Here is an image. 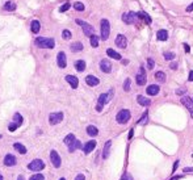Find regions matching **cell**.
<instances>
[{
    "mask_svg": "<svg viewBox=\"0 0 193 180\" xmlns=\"http://www.w3.org/2000/svg\"><path fill=\"white\" fill-rule=\"evenodd\" d=\"M133 133H134V130H133V129H131V130H130V133H129V139H130V138H131V137H133Z\"/></svg>",
    "mask_w": 193,
    "mask_h": 180,
    "instance_id": "obj_55",
    "label": "cell"
},
{
    "mask_svg": "<svg viewBox=\"0 0 193 180\" xmlns=\"http://www.w3.org/2000/svg\"><path fill=\"white\" fill-rule=\"evenodd\" d=\"M4 9L5 11H15L16 9V4L13 1H7L4 4Z\"/></svg>",
    "mask_w": 193,
    "mask_h": 180,
    "instance_id": "obj_34",
    "label": "cell"
},
{
    "mask_svg": "<svg viewBox=\"0 0 193 180\" xmlns=\"http://www.w3.org/2000/svg\"><path fill=\"white\" fill-rule=\"evenodd\" d=\"M75 136H74L72 133H70V134H67L66 137H64V139H63V142H64V145H67V146H70L71 143H74V141H75Z\"/></svg>",
    "mask_w": 193,
    "mask_h": 180,
    "instance_id": "obj_29",
    "label": "cell"
},
{
    "mask_svg": "<svg viewBox=\"0 0 193 180\" xmlns=\"http://www.w3.org/2000/svg\"><path fill=\"white\" fill-rule=\"evenodd\" d=\"M184 176L183 175H177V176H173V178H171L170 180H180V179H183Z\"/></svg>",
    "mask_w": 193,
    "mask_h": 180,
    "instance_id": "obj_50",
    "label": "cell"
},
{
    "mask_svg": "<svg viewBox=\"0 0 193 180\" xmlns=\"http://www.w3.org/2000/svg\"><path fill=\"white\" fill-rule=\"evenodd\" d=\"M121 180H133V176H131V175H130V173H129V172H125L124 175H122Z\"/></svg>",
    "mask_w": 193,
    "mask_h": 180,
    "instance_id": "obj_44",
    "label": "cell"
},
{
    "mask_svg": "<svg viewBox=\"0 0 193 180\" xmlns=\"http://www.w3.org/2000/svg\"><path fill=\"white\" fill-rule=\"evenodd\" d=\"M154 66H155L154 59H152V58H149V59H147V67H149V70H152Z\"/></svg>",
    "mask_w": 193,
    "mask_h": 180,
    "instance_id": "obj_40",
    "label": "cell"
},
{
    "mask_svg": "<svg viewBox=\"0 0 193 180\" xmlns=\"http://www.w3.org/2000/svg\"><path fill=\"white\" fill-rule=\"evenodd\" d=\"M171 69H172V70H176V69H177V63H176V62H172V63H171Z\"/></svg>",
    "mask_w": 193,
    "mask_h": 180,
    "instance_id": "obj_52",
    "label": "cell"
},
{
    "mask_svg": "<svg viewBox=\"0 0 193 180\" xmlns=\"http://www.w3.org/2000/svg\"><path fill=\"white\" fill-rule=\"evenodd\" d=\"M66 82L71 85V88H74V90H76L78 85H79V79L76 78V76H74V75H67L66 76Z\"/></svg>",
    "mask_w": 193,
    "mask_h": 180,
    "instance_id": "obj_16",
    "label": "cell"
},
{
    "mask_svg": "<svg viewBox=\"0 0 193 180\" xmlns=\"http://www.w3.org/2000/svg\"><path fill=\"white\" fill-rule=\"evenodd\" d=\"M13 121H15L16 124L21 125V124H23V121H24V118H23V116H21L20 113H15V114H13Z\"/></svg>",
    "mask_w": 193,
    "mask_h": 180,
    "instance_id": "obj_36",
    "label": "cell"
},
{
    "mask_svg": "<svg viewBox=\"0 0 193 180\" xmlns=\"http://www.w3.org/2000/svg\"><path fill=\"white\" fill-rule=\"evenodd\" d=\"M74 8H75L78 12H83L84 11V4L80 1H76V3H74Z\"/></svg>",
    "mask_w": 193,
    "mask_h": 180,
    "instance_id": "obj_37",
    "label": "cell"
},
{
    "mask_svg": "<svg viewBox=\"0 0 193 180\" xmlns=\"http://www.w3.org/2000/svg\"><path fill=\"white\" fill-rule=\"evenodd\" d=\"M87 134L91 137H96L97 134H99V129H97L96 126H93V125H88L87 126Z\"/></svg>",
    "mask_w": 193,
    "mask_h": 180,
    "instance_id": "obj_25",
    "label": "cell"
},
{
    "mask_svg": "<svg viewBox=\"0 0 193 180\" xmlns=\"http://www.w3.org/2000/svg\"><path fill=\"white\" fill-rule=\"evenodd\" d=\"M16 163H17V160H16V157H15V155L7 154L4 157V164H5V166L13 167V166H16Z\"/></svg>",
    "mask_w": 193,
    "mask_h": 180,
    "instance_id": "obj_15",
    "label": "cell"
},
{
    "mask_svg": "<svg viewBox=\"0 0 193 180\" xmlns=\"http://www.w3.org/2000/svg\"><path fill=\"white\" fill-rule=\"evenodd\" d=\"M30 28H32V32L33 33H38L39 29H41V24H39L38 20H33L32 24H30Z\"/></svg>",
    "mask_w": 193,
    "mask_h": 180,
    "instance_id": "obj_28",
    "label": "cell"
},
{
    "mask_svg": "<svg viewBox=\"0 0 193 180\" xmlns=\"http://www.w3.org/2000/svg\"><path fill=\"white\" fill-rule=\"evenodd\" d=\"M62 120H63L62 112H54V113H50V116H49V122H50V125H57Z\"/></svg>",
    "mask_w": 193,
    "mask_h": 180,
    "instance_id": "obj_8",
    "label": "cell"
},
{
    "mask_svg": "<svg viewBox=\"0 0 193 180\" xmlns=\"http://www.w3.org/2000/svg\"><path fill=\"white\" fill-rule=\"evenodd\" d=\"M156 37H158L159 41H167L168 39V32L165 29H160L158 33H156Z\"/></svg>",
    "mask_w": 193,
    "mask_h": 180,
    "instance_id": "obj_22",
    "label": "cell"
},
{
    "mask_svg": "<svg viewBox=\"0 0 193 180\" xmlns=\"http://www.w3.org/2000/svg\"><path fill=\"white\" fill-rule=\"evenodd\" d=\"M91 46L92 47H97L99 46V37H97V36H91Z\"/></svg>",
    "mask_w": 193,
    "mask_h": 180,
    "instance_id": "obj_35",
    "label": "cell"
},
{
    "mask_svg": "<svg viewBox=\"0 0 193 180\" xmlns=\"http://www.w3.org/2000/svg\"><path fill=\"white\" fill-rule=\"evenodd\" d=\"M96 141H88L87 143H85L84 146H83V151H84V154H90V152H92V150H93L95 147H96Z\"/></svg>",
    "mask_w": 193,
    "mask_h": 180,
    "instance_id": "obj_18",
    "label": "cell"
},
{
    "mask_svg": "<svg viewBox=\"0 0 193 180\" xmlns=\"http://www.w3.org/2000/svg\"><path fill=\"white\" fill-rule=\"evenodd\" d=\"M100 69L103 72H105V74H109L110 71H112V63H110V60L108 59H101L100 60Z\"/></svg>",
    "mask_w": 193,
    "mask_h": 180,
    "instance_id": "obj_12",
    "label": "cell"
},
{
    "mask_svg": "<svg viewBox=\"0 0 193 180\" xmlns=\"http://www.w3.org/2000/svg\"><path fill=\"white\" fill-rule=\"evenodd\" d=\"M18 126H20V125L16 124V122H15V121H13V122H12V124L8 126V129H9V132H15V130H16Z\"/></svg>",
    "mask_w": 193,
    "mask_h": 180,
    "instance_id": "obj_42",
    "label": "cell"
},
{
    "mask_svg": "<svg viewBox=\"0 0 193 180\" xmlns=\"http://www.w3.org/2000/svg\"><path fill=\"white\" fill-rule=\"evenodd\" d=\"M106 54H108V57L113 58V59H117V60H119V59L122 58L121 54L117 53V51H114L113 49H106Z\"/></svg>",
    "mask_w": 193,
    "mask_h": 180,
    "instance_id": "obj_24",
    "label": "cell"
},
{
    "mask_svg": "<svg viewBox=\"0 0 193 180\" xmlns=\"http://www.w3.org/2000/svg\"><path fill=\"white\" fill-rule=\"evenodd\" d=\"M188 80L189 82H193V71L189 72V76H188Z\"/></svg>",
    "mask_w": 193,
    "mask_h": 180,
    "instance_id": "obj_53",
    "label": "cell"
},
{
    "mask_svg": "<svg viewBox=\"0 0 193 180\" xmlns=\"http://www.w3.org/2000/svg\"><path fill=\"white\" fill-rule=\"evenodd\" d=\"M0 180H3V176L1 175H0Z\"/></svg>",
    "mask_w": 193,
    "mask_h": 180,
    "instance_id": "obj_57",
    "label": "cell"
},
{
    "mask_svg": "<svg viewBox=\"0 0 193 180\" xmlns=\"http://www.w3.org/2000/svg\"><path fill=\"white\" fill-rule=\"evenodd\" d=\"M155 79H156L158 82H160V83H164L165 79H167V76H165V74H164L163 71H158V72L155 74Z\"/></svg>",
    "mask_w": 193,
    "mask_h": 180,
    "instance_id": "obj_31",
    "label": "cell"
},
{
    "mask_svg": "<svg viewBox=\"0 0 193 180\" xmlns=\"http://www.w3.org/2000/svg\"><path fill=\"white\" fill-rule=\"evenodd\" d=\"M17 180H25V179H24V176H18Z\"/></svg>",
    "mask_w": 193,
    "mask_h": 180,
    "instance_id": "obj_56",
    "label": "cell"
},
{
    "mask_svg": "<svg viewBox=\"0 0 193 180\" xmlns=\"http://www.w3.org/2000/svg\"><path fill=\"white\" fill-rule=\"evenodd\" d=\"M135 80H137V84L138 85H145L146 82H147V78H146V71L143 67H141L139 69V72L135 76Z\"/></svg>",
    "mask_w": 193,
    "mask_h": 180,
    "instance_id": "obj_10",
    "label": "cell"
},
{
    "mask_svg": "<svg viewBox=\"0 0 193 180\" xmlns=\"http://www.w3.org/2000/svg\"><path fill=\"white\" fill-rule=\"evenodd\" d=\"M75 180H85V176L83 175V173H79V175L75 178Z\"/></svg>",
    "mask_w": 193,
    "mask_h": 180,
    "instance_id": "obj_47",
    "label": "cell"
},
{
    "mask_svg": "<svg viewBox=\"0 0 193 180\" xmlns=\"http://www.w3.org/2000/svg\"><path fill=\"white\" fill-rule=\"evenodd\" d=\"M36 45L39 49H53L55 46V41L53 38L38 37V38H36Z\"/></svg>",
    "mask_w": 193,
    "mask_h": 180,
    "instance_id": "obj_2",
    "label": "cell"
},
{
    "mask_svg": "<svg viewBox=\"0 0 193 180\" xmlns=\"http://www.w3.org/2000/svg\"><path fill=\"white\" fill-rule=\"evenodd\" d=\"M110 146H112V141H108L104 146V150H103V159H106L109 157V151H110Z\"/></svg>",
    "mask_w": 193,
    "mask_h": 180,
    "instance_id": "obj_26",
    "label": "cell"
},
{
    "mask_svg": "<svg viewBox=\"0 0 193 180\" xmlns=\"http://www.w3.org/2000/svg\"><path fill=\"white\" fill-rule=\"evenodd\" d=\"M164 59L167 60H173L175 59V53H164Z\"/></svg>",
    "mask_w": 193,
    "mask_h": 180,
    "instance_id": "obj_39",
    "label": "cell"
},
{
    "mask_svg": "<svg viewBox=\"0 0 193 180\" xmlns=\"http://www.w3.org/2000/svg\"><path fill=\"white\" fill-rule=\"evenodd\" d=\"M85 60H83V59H78L75 62V69H76V71H79V72H83L85 70Z\"/></svg>",
    "mask_w": 193,
    "mask_h": 180,
    "instance_id": "obj_21",
    "label": "cell"
},
{
    "mask_svg": "<svg viewBox=\"0 0 193 180\" xmlns=\"http://www.w3.org/2000/svg\"><path fill=\"white\" fill-rule=\"evenodd\" d=\"M70 49H71V51H74V53H79V51L83 50V44L82 42H74V44H71Z\"/></svg>",
    "mask_w": 193,
    "mask_h": 180,
    "instance_id": "obj_27",
    "label": "cell"
},
{
    "mask_svg": "<svg viewBox=\"0 0 193 180\" xmlns=\"http://www.w3.org/2000/svg\"><path fill=\"white\" fill-rule=\"evenodd\" d=\"M59 180H66V179H64V178H62V179H59Z\"/></svg>",
    "mask_w": 193,
    "mask_h": 180,
    "instance_id": "obj_58",
    "label": "cell"
},
{
    "mask_svg": "<svg viewBox=\"0 0 193 180\" xmlns=\"http://www.w3.org/2000/svg\"><path fill=\"white\" fill-rule=\"evenodd\" d=\"M159 91H160V88H159L158 84H150L149 87H147L146 92H147V95H150V96H156L159 93Z\"/></svg>",
    "mask_w": 193,
    "mask_h": 180,
    "instance_id": "obj_17",
    "label": "cell"
},
{
    "mask_svg": "<svg viewBox=\"0 0 193 180\" xmlns=\"http://www.w3.org/2000/svg\"><path fill=\"white\" fill-rule=\"evenodd\" d=\"M184 49H185V53H189V51H191V47H189L188 44H184Z\"/></svg>",
    "mask_w": 193,
    "mask_h": 180,
    "instance_id": "obj_51",
    "label": "cell"
},
{
    "mask_svg": "<svg viewBox=\"0 0 193 180\" xmlns=\"http://www.w3.org/2000/svg\"><path fill=\"white\" fill-rule=\"evenodd\" d=\"M30 180H45V178L42 173H36V175H33L32 178H30Z\"/></svg>",
    "mask_w": 193,
    "mask_h": 180,
    "instance_id": "obj_41",
    "label": "cell"
},
{
    "mask_svg": "<svg viewBox=\"0 0 193 180\" xmlns=\"http://www.w3.org/2000/svg\"><path fill=\"white\" fill-rule=\"evenodd\" d=\"M13 147H15V150H17L18 152H20V154H26V147L24 145H21V143H18V142H16L13 145Z\"/></svg>",
    "mask_w": 193,
    "mask_h": 180,
    "instance_id": "obj_30",
    "label": "cell"
},
{
    "mask_svg": "<svg viewBox=\"0 0 193 180\" xmlns=\"http://www.w3.org/2000/svg\"><path fill=\"white\" fill-rule=\"evenodd\" d=\"M192 11H193V3H192L191 5H189L188 8H186V12H192Z\"/></svg>",
    "mask_w": 193,
    "mask_h": 180,
    "instance_id": "obj_54",
    "label": "cell"
},
{
    "mask_svg": "<svg viewBox=\"0 0 193 180\" xmlns=\"http://www.w3.org/2000/svg\"><path fill=\"white\" fill-rule=\"evenodd\" d=\"M183 172H193V167H185L183 170Z\"/></svg>",
    "mask_w": 193,
    "mask_h": 180,
    "instance_id": "obj_48",
    "label": "cell"
},
{
    "mask_svg": "<svg viewBox=\"0 0 193 180\" xmlns=\"http://www.w3.org/2000/svg\"><path fill=\"white\" fill-rule=\"evenodd\" d=\"M177 167H179V160H176V162H175V164H173V168H172V173L175 172V171H176Z\"/></svg>",
    "mask_w": 193,
    "mask_h": 180,
    "instance_id": "obj_49",
    "label": "cell"
},
{
    "mask_svg": "<svg viewBox=\"0 0 193 180\" xmlns=\"http://www.w3.org/2000/svg\"><path fill=\"white\" fill-rule=\"evenodd\" d=\"M116 45H117L118 47H121V49H125L127 46V39L126 37H125L124 34H118L117 37H116Z\"/></svg>",
    "mask_w": 193,
    "mask_h": 180,
    "instance_id": "obj_14",
    "label": "cell"
},
{
    "mask_svg": "<svg viewBox=\"0 0 193 180\" xmlns=\"http://www.w3.org/2000/svg\"><path fill=\"white\" fill-rule=\"evenodd\" d=\"M85 83L90 85V87H96V85H99L100 80H99V78H96V76L88 75L87 78H85Z\"/></svg>",
    "mask_w": 193,
    "mask_h": 180,
    "instance_id": "obj_19",
    "label": "cell"
},
{
    "mask_svg": "<svg viewBox=\"0 0 193 180\" xmlns=\"http://www.w3.org/2000/svg\"><path fill=\"white\" fill-rule=\"evenodd\" d=\"M181 103L184 106H186V109L189 111V113H191L192 118H193V99L192 97H188V96H184V97H181Z\"/></svg>",
    "mask_w": 193,
    "mask_h": 180,
    "instance_id": "obj_11",
    "label": "cell"
},
{
    "mask_svg": "<svg viewBox=\"0 0 193 180\" xmlns=\"http://www.w3.org/2000/svg\"><path fill=\"white\" fill-rule=\"evenodd\" d=\"M130 116L131 114H130V111H129V109H121V111L117 113V116H116V120H117L118 124L124 125L130 120Z\"/></svg>",
    "mask_w": 193,
    "mask_h": 180,
    "instance_id": "obj_4",
    "label": "cell"
},
{
    "mask_svg": "<svg viewBox=\"0 0 193 180\" xmlns=\"http://www.w3.org/2000/svg\"><path fill=\"white\" fill-rule=\"evenodd\" d=\"M76 24L78 25H80L82 28H83V32H84V34L85 36H88V37H91V36H93V26L90 25L88 23H85V21H82V20H79V19H76Z\"/></svg>",
    "mask_w": 193,
    "mask_h": 180,
    "instance_id": "obj_5",
    "label": "cell"
},
{
    "mask_svg": "<svg viewBox=\"0 0 193 180\" xmlns=\"http://www.w3.org/2000/svg\"><path fill=\"white\" fill-rule=\"evenodd\" d=\"M113 95H114V90H109L108 93H101V95L99 96V100H97V105H96V111L97 112H101L104 108V105L108 104V103L112 100Z\"/></svg>",
    "mask_w": 193,
    "mask_h": 180,
    "instance_id": "obj_1",
    "label": "cell"
},
{
    "mask_svg": "<svg viewBox=\"0 0 193 180\" xmlns=\"http://www.w3.org/2000/svg\"><path fill=\"white\" fill-rule=\"evenodd\" d=\"M130 84H131L130 79H126V80H125V83H124V90L126 91V92H127L129 90H130Z\"/></svg>",
    "mask_w": 193,
    "mask_h": 180,
    "instance_id": "obj_43",
    "label": "cell"
},
{
    "mask_svg": "<svg viewBox=\"0 0 193 180\" xmlns=\"http://www.w3.org/2000/svg\"><path fill=\"white\" fill-rule=\"evenodd\" d=\"M138 17H143V20H145L146 24H151V19H150V16L146 13V12H138Z\"/></svg>",
    "mask_w": 193,
    "mask_h": 180,
    "instance_id": "obj_33",
    "label": "cell"
},
{
    "mask_svg": "<svg viewBox=\"0 0 193 180\" xmlns=\"http://www.w3.org/2000/svg\"><path fill=\"white\" fill-rule=\"evenodd\" d=\"M68 8H70V4H68V3H66V4H63L62 7L59 8V12H66Z\"/></svg>",
    "mask_w": 193,
    "mask_h": 180,
    "instance_id": "obj_45",
    "label": "cell"
},
{
    "mask_svg": "<svg viewBox=\"0 0 193 180\" xmlns=\"http://www.w3.org/2000/svg\"><path fill=\"white\" fill-rule=\"evenodd\" d=\"M82 147H83L82 142L78 141V139H75V141H74V143H71V145L68 146V151L70 152H74L75 150H78V149H82Z\"/></svg>",
    "mask_w": 193,
    "mask_h": 180,
    "instance_id": "obj_23",
    "label": "cell"
},
{
    "mask_svg": "<svg viewBox=\"0 0 193 180\" xmlns=\"http://www.w3.org/2000/svg\"><path fill=\"white\" fill-rule=\"evenodd\" d=\"M138 19V15L134 13V12H126V13L122 15V21L127 25H131V24H135V21Z\"/></svg>",
    "mask_w": 193,
    "mask_h": 180,
    "instance_id": "obj_6",
    "label": "cell"
},
{
    "mask_svg": "<svg viewBox=\"0 0 193 180\" xmlns=\"http://www.w3.org/2000/svg\"><path fill=\"white\" fill-rule=\"evenodd\" d=\"M186 92V90H185V88H181V90H176V95H184V93H185Z\"/></svg>",
    "mask_w": 193,
    "mask_h": 180,
    "instance_id": "obj_46",
    "label": "cell"
},
{
    "mask_svg": "<svg viewBox=\"0 0 193 180\" xmlns=\"http://www.w3.org/2000/svg\"><path fill=\"white\" fill-rule=\"evenodd\" d=\"M147 121H149V112L146 111L145 113H143L142 117H141L139 120L137 121V124H138V125H146V124H147Z\"/></svg>",
    "mask_w": 193,
    "mask_h": 180,
    "instance_id": "obj_32",
    "label": "cell"
},
{
    "mask_svg": "<svg viewBox=\"0 0 193 180\" xmlns=\"http://www.w3.org/2000/svg\"><path fill=\"white\" fill-rule=\"evenodd\" d=\"M100 26H101V39L103 41H106L109 38V34H110V24L106 19H103L100 23Z\"/></svg>",
    "mask_w": 193,
    "mask_h": 180,
    "instance_id": "obj_3",
    "label": "cell"
},
{
    "mask_svg": "<svg viewBox=\"0 0 193 180\" xmlns=\"http://www.w3.org/2000/svg\"><path fill=\"white\" fill-rule=\"evenodd\" d=\"M50 160H51V163H53V166L55 167V168H59L60 164H62V160H60L59 154H58L55 150H51V152H50Z\"/></svg>",
    "mask_w": 193,
    "mask_h": 180,
    "instance_id": "obj_9",
    "label": "cell"
},
{
    "mask_svg": "<svg viewBox=\"0 0 193 180\" xmlns=\"http://www.w3.org/2000/svg\"><path fill=\"white\" fill-rule=\"evenodd\" d=\"M137 101L139 105H143V106H150V104H151V100L147 99V97L142 96V95H138L137 96Z\"/></svg>",
    "mask_w": 193,
    "mask_h": 180,
    "instance_id": "obj_20",
    "label": "cell"
},
{
    "mask_svg": "<svg viewBox=\"0 0 193 180\" xmlns=\"http://www.w3.org/2000/svg\"><path fill=\"white\" fill-rule=\"evenodd\" d=\"M28 168L30 171H41L45 168V163H44V160H41V159H33L28 164Z\"/></svg>",
    "mask_w": 193,
    "mask_h": 180,
    "instance_id": "obj_7",
    "label": "cell"
},
{
    "mask_svg": "<svg viewBox=\"0 0 193 180\" xmlns=\"http://www.w3.org/2000/svg\"><path fill=\"white\" fill-rule=\"evenodd\" d=\"M62 37H63V39H70L71 38V32L67 30V29H64L62 32Z\"/></svg>",
    "mask_w": 193,
    "mask_h": 180,
    "instance_id": "obj_38",
    "label": "cell"
},
{
    "mask_svg": "<svg viewBox=\"0 0 193 180\" xmlns=\"http://www.w3.org/2000/svg\"><path fill=\"white\" fill-rule=\"evenodd\" d=\"M57 63H58V66H59L60 69H64V67L67 66V58H66V54H64L63 51L58 53V55H57Z\"/></svg>",
    "mask_w": 193,
    "mask_h": 180,
    "instance_id": "obj_13",
    "label": "cell"
}]
</instances>
